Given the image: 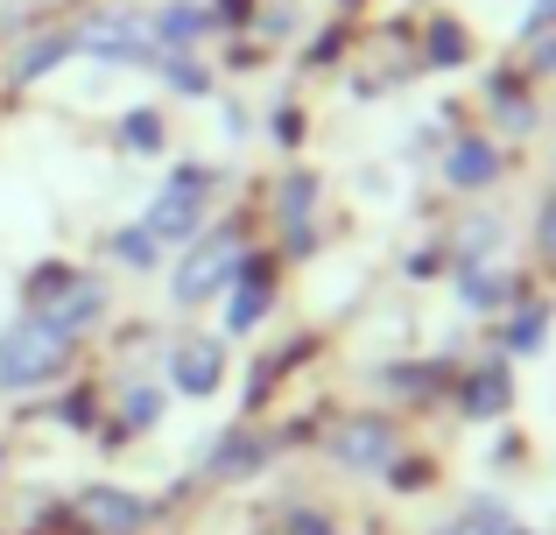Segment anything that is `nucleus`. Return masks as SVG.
I'll return each instance as SVG.
<instances>
[{"instance_id": "1", "label": "nucleus", "mask_w": 556, "mask_h": 535, "mask_svg": "<svg viewBox=\"0 0 556 535\" xmlns=\"http://www.w3.org/2000/svg\"><path fill=\"white\" fill-rule=\"evenodd\" d=\"M240 262H247L240 226H204L190 247H177V262H169V303H177V310L218 303L232 289V275H240Z\"/></svg>"}, {"instance_id": "2", "label": "nucleus", "mask_w": 556, "mask_h": 535, "mask_svg": "<svg viewBox=\"0 0 556 535\" xmlns=\"http://www.w3.org/2000/svg\"><path fill=\"white\" fill-rule=\"evenodd\" d=\"M212 191H218V169L212 163H177L169 169V183L149 198V212H141V233L155 240V247H190V240L212 226Z\"/></svg>"}, {"instance_id": "3", "label": "nucleus", "mask_w": 556, "mask_h": 535, "mask_svg": "<svg viewBox=\"0 0 556 535\" xmlns=\"http://www.w3.org/2000/svg\"><path fill=\"white\" fill-rule=\"evenodd\" d=\"M71 345H78V339H64V331H56L42 310H22L8 331H0V395L50 387L56 373L71 367Z\"/></svg>"}, {"instance_id": "4", "label": "nucleus", "mask_w": 556, "mask_h": 535, "mask_svg": "<svg viewBox=\"0 0 556 535\" xmlns=\"http://www.w3.org/2000/svg\"><path fill=\"white\" fill-rule=\"evenodd\" d=\"M325 458L339 472H359V480H374V472H394V458H402V423L380 409H353L331 423L325 437Z\"/></svg>"}, {"instance_id": "5", "label": "nucleus", "mask_w": 556, "mask_h": 535, "mask_svg": "<svg viewBox=\"0 0 556 535\" xmlns=\"http://www.w3.org/2000/svg\"><path fill=\"white\" fill-rule=\"evenodd\" d=\"M71 50L99 56V64H155V36L141 8H92L71 28Z\"/></svg>"}, {"instance_id": "6", "label": "nucleus", "mask_w": 556, "mask_h": 535, "mask_svg": "<svg viewBox=\"0 0 556 535\" xmlns=\"http://www.w3.org/2000/svg\"><path fill=\"white\" fill-rule=\"evenodd\" d=\"M444 183L451 191H465V198H479V191H493V183H501V169H507V149L493 135H472V127H465V135H451L444 141Z\"/></svg>"}, {"instance_id": "7", "label": "nucleus", "mask_w": 556, "mask_h": 535, "mask_svg": "<svg viewBox=\"0 0 556 535\" xmlns=\"http://www.w3.org/2000/svg\"><path fill=\"white\" fill-rule=\"evenodd\" d=\"M163 373H169V387L190 402H212L218 387H226V339H177L163 353Z\"/></svg>"}, {"instance_id": "8", "label": "nucleus", "mask_w": 556, "mask_h": 535, "mask_svg": "<svg viewBox=\"0 0 556 535\" xmlns=\"http://www.w3.org/2000/svg\"><path fill=\"white\" fill-rule=\"evenodd\" d=\"M218 303H226V339H247V331L275 310V262L268 254H247L240 275H232V289Z\"/></svg>"}, {"instance_id": "9", "label": "nucleus", "mask_w": 556, "mask_h": 535, "mask_svg": "<svg viewBox=\"0 0 556 535\" xmlns=\"http://www.w3.org/2000/svg\"><path fill=\"white\" fill-rule=\"evenodd\" d=\"M78 514L99 535H141V528L155 522V508L141 494H127V486H85V494H78Z\"/></svg>"}, {"instance_id": "10", "label": "nucleus", "mask_w": 556, "mask_h": 535, "mask_svg": "<svg viewBox=\"0 0 556 535\" xmlns=\"http://www.w3.org/2000/svg\"><path fill=\"white\" fill-rule=\"evenodd\" d=\"M268 466H275V437L268 430H226V437L212 444V458H204V472L226 480V486L254 480V472H268Z\"/></svg>"}, {"instance_id": "11", "label": "nucleus", "mask_w": 556, "mask_h": 535, "mask_svg": "<svg viewBox=\"0 0 556 535\" xmlns=\"http://www.w3.org/2000/svg\"><path fill=\"white\" fill-rule=\"evenodd\" d=\"M515 409V367L507 359H486V367H472L458 381V416L465 423H493V416Z\"/></svg>"}, {"instance_id": "12", "label": "nucleus", "mask_w": 556, "mask_h": 535, "mask_svg": "<svg viewBox=\"0 0 556 535\" xmlns=\"http://www.w3.org/2000/svg\"><path fill=\"white\" fill-rule=\"evenodd\" d=\"M42 317H50L64 339H78V331H92L99 317H106V282L99 275H71L64 289H56L50 303H42Z\"/></svg>"}, {"instance_id": "13", "label": "nucleus", "mask_w": 556, "mask_h": 535, "mask_svg": "<svg viewBox=\"0 0 556 535\" xmlns=\"http://www.w3.org/2000/svg\"><path fill=\"white\" fill-rule=\"evenodd\" d=\"M311 212H317V177L311 169H289L282 191H275V219H282V233H289V254H317Z\"/></svg>"}, {"instance_id": "14", "label": "nucleus", "mask_w": 556, "mask_h": 535, "mask_svg": "<svg viewBox=\"0 0 556 535\" xmlns=\"http://www.w3.org/2000/svg\"><path fill=\"white\" fill-rule=\"evenodd\" d=\"M451 289H458V303L472 317L486 310H515V275H507V262H479V268H451Z\"/></svg>"}, {"instance_id": "15", "label": "nucleus", "mask_w": 556, "mask_h": 535, "mask_svg": "<svg viewBox=\"0 0 556 535\" xmlns=\"http://www.w3.org/2000/svg\"><path fill=\"white\" fill-rule=\"evenodd\" d=\"M149 36H155V50H190V42L212 36V8L204 0H163L149 14Z\"/></svg>"}, {"instance_id": "16", "label": "nucleus", "mask_w": 556, "mask_h": 535, "mask_svg": "<svg viewBox=\"0 0 556 535\" xmlns=\"http://www.w3.org/2000/svg\"><path fill=\"white\" fill-rule=\"evenodd\" d=\"M501 240H507V226L493 219V212H472V219H458L451 226V268H479V262H501Z\"/></svg>"}, {"instance_id": "17", "label": "nucleus", "mask_w": 556, "mask_h": 535, "mask_svg": "<svg viewBox=\"0 0 556 535\" xmlns=\"http://www.w3.org/2000/svg\"><path fill=\"white\" fill-rule=\"evenodd\" d=\"M486 106H493V120H501L507 135H535V120H543L521 78H486Z\"/></svg>"}, {"instance_id": "18", "label": "nucleus", "mask_w": 556, "mask_h": 535, "mask_svg": "<svg viewBox=\"0 0 556 535\" xmlns=\"http://www.w3.org/2000/svg\"><path fill=\"white\" fill-rule=\"evenodd\" d=\"M155 78H163L169 92H184V99H212L218 92L212 64H198L190 50H155Z\"/></svg>"}, {"instance_id": "19", "label": "nucleus", "mask_w": 556, "mask_h": 535, "mask_svg": "<svg viewBox=\"0 0 556 535\" xmlns=\"http://www.w3.org/2000/svg\"><path fill=\"white\" fill-rule=\"evenodd\" d=\"M64 56H71V28H42V36L28 42L22 56H14L8 78H14V85H36V78H50V71L64 64Z\"/></svg>"}, {"instance_id": "20", "label": "nucleus", "mask_w": 556, "mask_h": 535, "mask_svg": "<svg viewBox=\"0 0 556 535\" xmlns=\"http://www.w3.org/2000/svg\"><path fill=\"white\" fill-rule=\"evenodd\" d=\"M121 149H135V155H163V149H169V120H163L155 106L121 113Z\"/></svg>"}, {"instance_id": "21", "label": "nucleus", "mask_w": 556, "mask_h": 535, "mask_svg": "<svg viewBox=\"0 0 556 535\" xmlns=\"http://www.w3.org/2000/svg\"><path fill=\"white\" fill-rule=\"evenodd\" d=\"M543 339H549V310H543V303H521V310L507 317V339H501V353L529 359V353H543Z\"/></svg>"}, {"instance_id": "22", "label": "nucleus", "mask_w": 556, "mask_h": 535, "mask_svg": "<svg viewBox=\"0 0 556 535\" xmlns=\"http://www.w3.org/2000/svg\"><path fill=\"white\" fill-rule=\"evenodd\" d=\"M465 56H472L465 22H458V14H430V64L444 71V64H465Z\"/></svg>"}, {"instance_id": "23", "label": "nucleus", "mask_w": 556, "mask_h": 535, "mask_svg": "<svg viewBox=\"0 0 556 535\" xmlns=\"http://www.w3.org/2000/svg\"><path fill=\"white\" fill-rule=\"evenodd\" d=\"M163 387H149V381H135V387H127V395H121V409H127V430H149V423H163Z\"/></svg>"}, {"instance_id": "24", "label": "nucleus", "mask_w": 556, "mask_h": 535, "mask_svg": "<svg viewBox=\"0 0 556 535\" xmlns=\"http://www.w3.org/2000/svg\"><path fill=\"white\" fill-rule=\"evenodd\" d=\"M113 262H127V268H155V262H163V247H155V240L141 233V219H135V226H121V233H113Z\"/></svg>"}, {"instance_id": "25", "label": "nucleus", "mask_w": 556, "mask_h": 535, "mask_svg": "<svg viewBox=\"0 0 556 535\" xmlns=\"http://www.w3.org/2000/svg\"><path fill=\"white\" fill-rule=\"evenodd\" d=\"M268 141H275V149H296V141H303V113L296 106H275L268 113Z\"/></svg>"}, {"instance_id": "26", "label": "nucleus", "mask_w": 556, "mask_h": 535, "mask_svg": "<svg viewBox=\"0 0 556 535\" xmlns=\"http://www.w3.org/2000/svg\"><path fill=\"white\" fill-rule=\"evenodd\" d=\"M282 535H339V522L317 508H296V514H282Z\"/></svg>"}, {"instance_id": "27", "label": "nucleus", "mask_w": 556, "mask_h": 535, "mask_svg": "<svg viewBox=\"0 0 556 535\" xmlns=\"http://www.w3.org/2000/svg\"><path fill=\"white\" fill-rule=\"evenodd\" d=\"M529 71L535 78H556V36H529Z\"/></svg>"}, {"instance_id": "28", "label": "nucleus", "mask_w": 556, "mask_h": 535, "mask_svg": "<svg viewBox=\"0 0 556 535\" xmlns=\"http://www.w3.org/2000/svg\"><path fill=\"white\" fill-rule=\"evenodd\" d=\"M535 247H543L549 262H556V191L543 198V212H535Z\"/></svg>"}, {"instance_id": "29", "label": "nucleus", "mask_w": 556, "mask_h": 535, "mask_svg": "<svg viewBox=\"0 0 556 535\" xmlns=\"http://www.w3.org/2000/svg\"><path fill=\"white\" fill-rule=\"evenodd\" d=\"M556 28V0H529V22H521V36H549Z\"/></svg>"}, {"instance_id": "30", "label": "nucleus", "mask_w": 556, "mask_h": 535, "mask_svg": "<svg viewBox=\"0 0 556 535\" xmlns=\"http://www.w3.org/2000/svg\"><path fill=\"white\" fill-rule=\"evenodd\" d=\"M430 535H472V522L458 514V522H444V528H430Z\"/></svg>"}, {"instance_id": "31", "label": "nucleus", "mask_w": 556, "mask_h": 535, "mask_svg": "<svg viewBox=\"0 0 556 535\" xmlns=\"http://www.w3.org/2000/svg\"><path fill=\"white\" fill-rule=\"evenodd\" d=\"M0 466H8V451H0Z\"/></svg>"}]
</instances>
